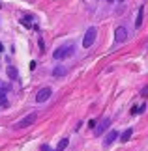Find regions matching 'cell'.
<instances>
[{"label":"cell","mask_w":148,"mask_h":151,"mask_svg":"<svg viewBox=\"0 0 148 151\" xmlns=\"http://www.w3.org/2000/svg\"><path fill=\"white\" fill-rule=\"evenodd\" d=\"M73 52H75L73 45H64V47H58L52 52V58H55V60H66V58L73 56Z\"/></svg>","instance_id":"1"},{"label":"cell","mask_w":148,"mask_h":151,"mask_svg":"<svg viewBox=\"0 0 148 151\" xmlns=\"http://www.w3.org/2000/svg\"><path fill=\"white\" fill-rule=\"evenodd\" d=\"M96 36H98V30L94 26H90L86 30L85 37H82V47H85V49H90L92 45H94V41H96Z\"/></svg>","instance_id":"2"},{"label":"cell","mask_w":148,"mask_h":151,"mask_svg":"<svg viewBox=\"0 0 148 151\" xmlns=\"http://www.w3.org/2000/svg\"><path fill=\"white\" fill-rule=\"evenodd\" d=\"M36 118H38V114L36 112H32V114H28V116H25L19 123H17V129H25V127H28V125H32L34 121H36Z\"/></svg>","instance_id":"3"},{"label":"cell","mask_w":148,"mask_h":151,"mask_svg":"<svg viewBox=\"0 0 148 151\" xmlns=\"http://www.w3.org/2000/svg\"><path fill=\"white\" fill-rule=\"evenodd\" d=\"M51 93H52L51 88H41L38 93H36V101H38V103H45V101L51 97Z\"/></svg>","instance_id":"4"},{"label":"cell","mask_w":148,"mask_h":151,"mask_svg":"<svg viewBox=\"0 0 148 151\" xmlns=\"http://www.w3.org/2000/svg\"><path fill=\"white\" fill-rule=\"evenodd\" d=\"M114 39H116V43H124L128 39V32H126V28H124V26H118L116 30H114Z\"/></svg>","instance_id":"5"},{"label":"cell","mask_w":148,"mask_h":151,"mask_svg":"<svg viewBox=\"0 0 148 151\" xmlns=\"http://www.w3.org/2000/svg\"><path fill=\"white\" fill-rule=\"evenodd\" d=\"M109 125H111V119H109V118L101 119V121L98 123V127H96V134H98V136H101L103 132H105V129H109Z\"/></svg>","instance_id":"6"},{"label":"cell","mask_w":148,"mask_h":151,"mask_svg":"<svg viewBox=\"0 0 148 151\" xmlns=\"http://www.w3.org/2000/svg\"><path fill=\"white\" fill-rule=\"evenodd\" d=\"M66 73H68V69L62 67V65H56L55 69H52V77H55V78H60V77H64Z\"/></svg>","instance_id":"7"},{"label":"cell","mask_w":148,"mask_h":151,"mask_svg":"<svg viewBox=\"0 0 148 151\" xmlns=\"http://www.w3.org/2000/svg\"><path fill=\"white\" fill-rule=\"evenodd\" d=\"M116 138H118V132H116V131H111L109 134H107V138H105V146H111V144L114 142Z\"/></svg>","instance_id":"8"},{"label":"cell","mask_w":148,"mask_h":151,"mask_svg":"<svg viewBox=\"0 0 148 151\" xmlns=\"http://www.w3.org/2000/svg\"><path fill=\"white\" fill-rule=\"evenodd\" d=\"M143 15H144V8L141 6V8H139V15H137V21H135V28H141V24H143Z\"/></svg>","instance_id":"9"},{"label":"cell","mask_w":148,"mask_h":151,"mask_svg":"<svg viewBox=\"0 0 148 151\" xmlns=\"http://www.w3.org/2000/svg\"><path fill=\"white\" fill-rule=\"evenodd\" d=\"M8 77H9L11 80H17V77H19V73H17V69H15L13 65L8 67Z\"/></svg>","instance_id":"10"},{"label":"cell","mask_w":148,"mask_h":151,"mask_svg":"<svg viewBox=\"0 0 148 151\" xmlns=\"http://www.w3.org/2000/svg\"><path fill=\"white\" fill-rule=\"evenodd\" d=\"M131 134H133V129H126V131H124V134L120 136V142H128L129 138H131Z\"/></svg>","instance_id":"11"},{"label":"cell","mask_w":148,"mask_h":151,"mask_svg":"<svg viewBox=\"0 0 148 151\" xmlns=\"http://www.w3.org/2000/svg\"><path fill=\"white\" fill-rule=\"evenodd\" d=\"M68 144H69V140H68V138H62V140L58 142V146H56V149H58V151H64V149L68 147Z\"/></svg>","instance_id":"12"},{"label":"cell","mask_w":148,"mask_h":151,"mask_svg":"<svg viewBox=\"0 0 148 151\" xmlns=\"http://www.w3.org/2000/svg\"><path fill=\"white\" fill-rule=\"evenodd\" d=\"M0 106L2 108L8 106V97H6V93H0Z\"/></svg>","instance_id":"13"},{"label":"cell","mask_w":148,"mask_h":151,"mask_svg":"<svg viewBox=\"0 0 148 151\" xmlns=\"http://www.w3.org/2000/svg\"><path fill=\"white\" fill-rule=\"evenodd\" d=\"M8 91H9V86L0 80V93H8Z\"/></svg>","instance_id":"14"},{"label":"cell","mask_w":148,"mask_h":151,"mask_svg":"<svg viewBox=\"0 0 148 151\" xmlns=\"http://www.w3.org/2000/svg\"><path fill=\"white\" fill-rule=\"evenodd\" d=\"M96 127H98V121L96 119H90V121H88V129H96Z\"/></svg>","instance_id":"15"},{"label":"cell","mask_w":148,"mask_h":151,"mask_svg":"<svg viewBox=\"0 0 148 151\" xmlns=\"http://www.w3.org/2000/svg\"><path fill=\"white\" fill-rule=\"evenodd\" d=\"M39 50H41V52L45 50V47H43V39H41V37H39Z\"/></svg>","instance_id":"16"},{"label":"cell","mask_w":148,"mask_h":151,"mask_svg":"<svg viewBox=\"0 0 148 151\" xmlns=\"http://www.w3.org/2000/svg\"><path fill=\"white\" fill-rule=\"evenodd\" d=\"M41 151H51V147L49 146H43V147H41Z\"/></svg>","instance_id":"17"},{"label":"cell","mask_w":148,"mask_h":151,"mask_svg":"<svg viewBox=\"0 0 148 151\" xmlns=\"http://www.w3.org/2000/svg\"><path fill=\"white\" fill-rule=\"evenodd\" d=\"M105 2H114V0H105Z\"/></svg>","instance_id":"18"},{"label":"cell","mask_w":148,"mask_h":151,"mask_svg":"<svg viewBox=\"0 0 148 151\" xmlns=\"http://www.w3.org/2000/svg\"><path fill=\"white\" fill-rule=\"evenodd\" d=\"M0 52H2V43H0Z\"/></svg>","instance_id":"19"},{"label":"cell","mask_w":148,"mask_h":151,"mask_svg":"<svg viewBox=\"0 0 148 151\" xmlns=\"http://www.w3.org/2000/svg\"><path fill=\"white\" fill-rule=\"evenodd\" d=\"M118 2H124V0H118Z\"/></svg>","instance_id":"20"},{"label":"cell","mask_w":148,"mask_h":151,"mask_svg":"<svg viewBox=\"0 0 148 151\" xmlns=\"http://www.w3.org/2000/svg\"><path fill=\"white\" fill-rule=\"evenodd\" d=\"M56 151H58V149H56Z\"/></svg>","instance_id":"21"}]
</instances>
